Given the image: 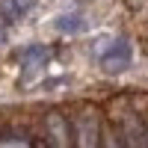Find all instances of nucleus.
I'll return each mask as SVG.
<instances>
[{
    "label": "nucleus",
    "mask_w": 148,
    "mask_h": 148,
    "mask_svg": "<svg viewBox=\"0 0 148 148\" xmlns=\"http://www.w3.org/2000/svg\"><path fill=\"white\" fill-rule=\"evenodd\" d=\"M71 142H74V148H101V119H98L95 107L86 104L74 113Z\"/></svg>",
    "instance_id": "nucleus-1"
},
{
    "label": "nucleus",
    "mask_w": 148,
    "mask_h": 148,
    "mask_svg": "<svg viewBox=\"0 0 148 148\" xmlns=\"http://www.w3.org/2000/svg\"><path fill=\"white\" fill-rule=\"evenodd\" d=\"M119 133H121V142H125V148H148V130H145V121H142L136 113H130V110L121 116Z\"/></svg>",
    "instance_id": "nucleus-2"
},
{
    "label": "nucleus",
    "mask_w": 148,
    "mask_h": 148,
    "mask_svg": "<svg viewBox=\"0 0 148 148\" xmlns=\"http://www.w3.org/2000/svg\"><path fill=\"white\" fill-rule=\"evenodd\" d=\"M130 59H133V47H130V42H127V39H119V42H113V45L104 51L101 65H104L107 71H125V68L130 65Z\"/></svg>",
    "instance_id": "nucleus-3"
},
{
    "label": "nucleus",
    "mask_w": 148,
    "mask_h": 148,
    "mask_svg": "<svg viewBox=\"0 0 148 148\" xmlns=\"http://www.w3.org/2000/svg\"><path fill=\"white\" fill-rule=\"evenodd\" d=\"M45 125H47V136H51L53 148H71V127L65 125L62 113H51Z\"/></svg>",
    "instance_id": "nucleus-4"
},
{
    "label": "nucleus",
    "mask_w": 148,
    "mask_h": 148,
    "mask_svg": "<svg viewBox=\"0 0 148 148\" xmlns=\"http://www.w3.org/2000/svg\"><path fill=\"white\" fill-rule=\"evenodd\" d=\"M36 0H3V18L6 21H18L30 12V6Z\"/></svg>",
    "instance_id": "nucleus-5"
},
{
    "label": "nucleus",
    "mask_w": 148,
    "mask_h": 148,
    "mask_svg": "<svg viewBox=\"0 0 148 148\" xmlns=\"http://www.w3.org/2000/svg\"><path fill=\"white\" fill-rule=\"evenodd\" d=\"M101 148H125V142H121V133H119L116 125L101 127Z\"/></svg>",
    "instance_id": "nucleus-6"
},
{
    "label": "nucleus",
    "mask_w": 148,
    "mask_h": 148,
    "mask_svg": "<svg viewBox=\"0 0 148 148\" xmlns=\"http://www.w3.org/2000/svg\"><path fill=\"white\" fill-rule=\"evenodd\" d=\"M56 27L62 30V33H77V30L83 27V18H80V15H62V18L56 21Z\"/></svg>",
    "instance_id": "nucleus-7"
},
{
    "label": "nucleus",
    "mask_w": 148,
    "mask_h": 148,
    "mask_svg": "<svg viewBox=\"0 0 148 148\" xmlns=\"http://www.w3.org/2000/svg\"><path fill=\"white\" fill-rule=\"evenodd\" d=\"M0 39H3V33H0Z\"/></svg>",
    "instance_id": "nucleus-8"
},
{
    "label": "nucleus",
    "mask_w": 148,
    "mask_h": 148,
    "mask_svg": "<svg viewBox=\"0 0 148 148\" xmlns=\"http://www.w3.org/2000/svg\"><path fill=\"white\" fill-rule=\"evenodd\" d=\"M145 130H148V125H145Z\"/></svg>",
    "instance_id": "nucleus-9"
}]
</instances>
